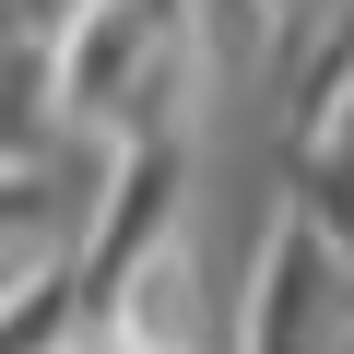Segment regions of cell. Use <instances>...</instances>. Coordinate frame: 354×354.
<instances>
[{"instance_id":"6da1fadb","label":"cell","mask_w":354,"mask_h":354,"mask_svg":"<svg viewBox=\"0 0 354 354\" xmlns=\"http://www.w3.org/2000/svg\"><path fill=\"white\" fill-rule=\"evenodd\" d=\"M165 201H177V189H165V165H142V201H130V225H153ZM106 260H118V283H130V248H118V225H106ZM106 260H95L83 283H106Z\"/></svg>"}]
</instances>
